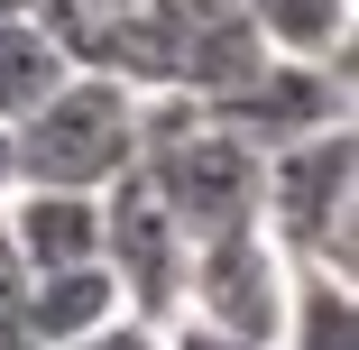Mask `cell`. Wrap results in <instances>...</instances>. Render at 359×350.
Segmentation results:
<instances>
[{"label":"cell","mask_w":359,"mask_h":350,"mask_svg":"<svg viewBox=\"0 0 359 350\" xmlns=\"http://www.w3.org/2000/svg\"><path fill=\"white\" fill-rule=\"evenodd\" d=\"M258 231L304 267L359 276V129H350V111L304 129V138H285V148H267Z\"/></svg>","instance_id":"6da1fadb"},{"label":"cell","mask_w":359,"mask_h":350,"mask_svg":"<svg viewBox=\"0 0 359 350\" xmlns=\"http://www.w3.org/2000/svg\"><path fill=\"white\" fill-rule=\"evenodd\" d=\"M10 148H19V184L102 194L120 166H138V83L102 74V65H74L37 111L10 120Z\"/></svg>","instance_id":"7a4b0ae2"},{"label":"cell","mask_w":359,"mask_h":350,"mask_svg":"<svg viewBox=\"0 0 359 350\" xmlns=\"http://www.w3.org/2000/svg\"><path fill=\"white\" fill-rule=\"evenodd\" d=\"M285 286H295V258H285L258 222H240V231H212V240L184 249V295H175V314H203V323H222V332L276 341Z\"/></svg>","instance_id":"3957f363"},{"label":"cell","mask_w":359,"mask_h":350,"mask_svg":"<svg viewBox=\"0 0 359 350\" xmlns=\"http://www.w3.org/2000/svg\"><path fill=\"white\" fill-rule=\"evenodd\" d=\"M184 231H175V213H166V194L148 184V166H120L111 184H102V267L120 276V304L129 314H175V295H184Z\"/></svg>","instance_id":"277c9868"},{"label":"cell","mask_w":359,"mask_h":350,"mask_svg":"<svg viewBox=\"0 0 359 350\" xmlns=\"http://www.w3.org/2000/svg\"><path fill=\"white\" fill-rule=\"evenodd\" d=\"M203 111L222 120L231 138H249V148H285V138H304L323 120L350 111V65H313V55H258L249 74H231L222 93H203Z\"/></svg>","instance_id":"5b68a950"},{"label":"cell","mask_w":359,"mask_h":350,"mask_svg":"<svg viewBox=\"0 0 359 350\" xmlns=\"http://www.w3.org/2000/svg\"><path fill=\"white\" fill-rule=\"evenodd\" d=\"M0 240L28 258V276L102 258V194H83V184H10L0 194Z\"/></svg>","instance_id":"8992f818"},{"label":"cell","mask_w":359,"mask_h":350,"mask_svg":"<svg viewBox=\"0 0 359 350\" xmlns=\"http://www.w3.org/2000/svg\"><path fill=\"white\" fill-rule=\"evenodd\" d=\"M240 19L258 28V46H267V55L350 65V37H359V0H240Z\"/></svg>","instance_id":"52a82bcc"},{"label":"cell","mask_w":359,"mask_h":350,"mask_svg":"<svg viewBox=\"0 0 359 350\" xmlns=\"http://www.w3.org/2000/svg\"><path fill=\"white\" fill-rule=\"evenodd\" d=\"M276 350H359V276H332V267L295 258V286H285V314H276Z\"/></svg>","instance_id":"ba28073f"},{"label":"cell","mask_w":359,"mask_h":350,"mask_svg":"<svg viewBox=\"0 0 359 350\" xmlns=\"http://www.w3.org/2000/svg\"><path fill=\"white\" fill-rule=\"evenodd\" d=\"M65 74H74V46L55 37L46 10H10V19H0V120L37 111Z\"/></svg>","instance_id":"9c48e42d"},{"label":"cell","mask_w":359,"mask_h":350,"mask_svg":"<svg viewBox=\"0 0 359 350\" xmlns=\"http://www.w3.org/2000/svg\"><path fill=\"white\" fill-rule=\"evenodd\" d=\"M28 314H37V341L55 350V341L93 332L102 314H120V276H111L102 258H74V267H37V276H28Z\"/></svg>","instance_id":"30bf717a"},{"label":"cell","mask_w":359,"mask_h":350,"mask_svg":"<svg viewBox=\"0 0 359 350\" xmlns=\"http://www.w3.org/2000/svg\"><path fill=\"white\" fill-rule=\"evenodd\" d=\"M0 350H46L37 341V314H28V258L0 240Z\"/></svg>","instance_id":"8fae6325"},{"label":"cell","mask_w":359,"mask_h":350,"mask_svg":"<svg viewBox=\"0 0 359 350\" xmlns=\"http://www.w3.org/2000/svg\"><path fill=\"white\" fill-rule=\"evenodd\" d=\"M55 350H166V323H157V314H129V304H120V314H102L93 332L55 341Z\"/></svg>","instance_id":"7c38bea8"},{"label":"cell","mask_w":359,"mask_h":350,"mask_svg":"<svg viewBox=\"0 0 359 350\" xmlns=\"http://www.w3.org/2000/svg\"><path fill=\"white\" fill-rule=\"evenodd\" d=\"M166 350H276V341L222 332V323H203V314H166Z\"/></svg>","instance_id":"4fadbf2b"},{"label":"cell","mask_w":359,"mask_h":350,"mask_svg":"<svg viewBox=\"0 0 359 350\" xmlns=\"http://www.w3.org/2000/svg\"><path fill=\"white\" fill-rule=\"evenodd\" d=\"M46 10H74V19H102V10H138V0H46Z\"/></svg>","instance_id":"5bb4252c"},{"label":"cell","mask_w":359,"mask_h":350,"mask_svg":"<svg viewBox=\"0 0 359 350\" xmlns=\"http://www.w3.org/2000/svg\"><path fill=\"white\" fill-rule=\"evenodd\" d=\"M19 184V148H10V120H0V194Z\"/></svg>","instance_id":"9a60e30c"},{"label":"cell","mask_w":359,"mask_h":350,"mask_svg":"<svg viewBox=\"0 0 359 350\" xmlns=\"http://www.w3.org/2000/svg\"><path fill=\"white\" fill-rule=\"evenodd\" d=\"M10 10H37V0H0V19H10Z\"/></svg>","instance_id":"2e32d148"}]
</instances>
